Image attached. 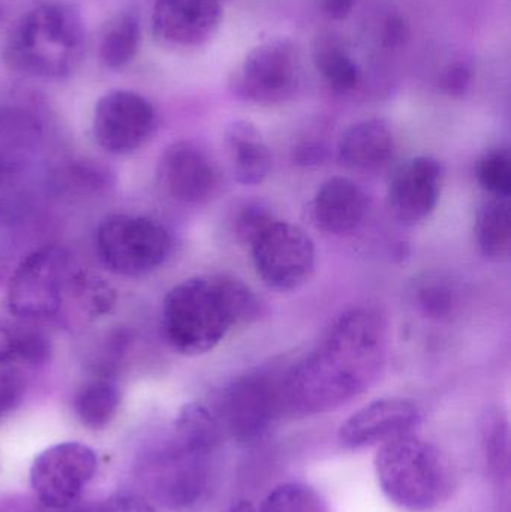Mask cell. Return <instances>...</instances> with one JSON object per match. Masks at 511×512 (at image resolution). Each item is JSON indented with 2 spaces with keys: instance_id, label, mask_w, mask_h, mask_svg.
Wrapping results in <instances>:
<instances>
[{
  "instance_id": "1",
  "label": "cell",
  "mask_w": 511,
  "mask_h": 512,
  "mask_svg": "<svg viewBox=\"0 0 511 512\" xmlns=\"http://www.w3.org/2000/svg\"><path fill=\"white\" fill-rule=\"evenodd\" d=\"M387 348L389 328L380 309L345 310L282 375L284 411L300 417L326 414L362 396L383 373Z\"/></svg>"
},
{
  "instance_id": "2",
  "label": "cell",
  "mask_w": 511,
  "mask_h": 512,
  "mask_svg": "<svg viewBox=\"0 0 511 512\" xmlns=\"http://www.w3.org/2000/svg\"><path fill=\"white\" fill-rule=\"evenodd\" d=\"M263 313L258 295L236 277L204 274L174 286L162 306V330L179 354L215 349L234 327L251 324Z\"/></svg>"
},
{
  "instance_id": "3",
  "label": "cell",
  "mask_w": 511,
  "mask_h": 512,
  "mask_svg": "<svg viewBox=\"0 0 511 512\" xmlns=\"http://www.w3.org/2000/svg\"><path fill=\"white\" fill-rule=\"evenodd\" d=\"M86 30L80 12L63 0H42L15 21L3 57L14 71L59 80L83 60Z\"/></svg>"
},
{
  "instance_id": "4",
  "label": "cell",
  "mask_w": 511,
  "mask_h": 512,
  "mask_svg": "<svg viewBox=\"0 0 511 512\" xmlns=\"http://www.w3.org/2000/svg\"><path fill=\"white\" fill-rule=\"evenodd\" d=\"M374 468L381 492L402 510H434L449 493L450 475L443 454L411 433L381 445Z\"/></svg>"
},
{
  "instance_id": "5",
  "label": "cell",
  "mask_w": 511,
  "mask_h": 512,
  "mask_svg": "<svg viewBox=\"0 0 511 512\" xmlns=\"http://www.w3.org/2000/svg\"><path fill=\"white\" fill-rule=\"evenodd\" d=\"M96 246L113 273L140 277L164 264L170 255L171 239L168 231L153 219L114 215L99 227Z\"/></svg>"
},
{
  "instance_id": "6",
  "label": "cell",
  "mask_w": 511,
  "mask_h": 512,
  "mask_svg": "<svg viewBox=\"0 0 511 512\" xmlns=\"http://www.w3.org/2000/svg\"><path fill=\"white\" fill-rule=\"evenodd\" d=\"M299 84V51L285 38L270 39L249 51L228 81L240 101L264 107L290 101Z\"/></svg>"
},
{
  "instance_id": "7",
  "label": "cell",
  "mask_w": 511,
  "mask_h": 512,
  "mask_svg": "<svg viewBox=\"0 0 511 512\" xmlns=\"http://www.w3.org/2000/svg\"><path fill=\"white\" fill-rule=\"evenodd\" d=\"M282 375L270 370H251L233 379L222 391L215 411L224 430L242 442L263 438L284 412Z\"/></svg>"
},
{
  "instance_id": "8",
  "label": "cell",
  "mask_w": 511,
  "mask_h": 512,
  "mask_svg": "<svg viewBox=\"0 0 511 512\" xmlns=\"http://www.w3.org/2000/svg\"><path fill=\"white\" fill-rule=\"evenodd\" d=\"M255 271L275 291L299 289L317 262L314 240L299 225L276 219L249 246Z\"/></svg>"
},
{
  "instance_id": "9",
  "label": "cell",
  "mask_w": 511,
  "mask_h": 512,
  "mask_svg": "<svg viewBox=\"0 0 511 512\" xmlns=\"http://www.w3.org/2000/svg\"><path fill=\"white\" fill-rule=\"evenodd\" d=\"M68 268V255L57 246H45L24 258L8 283L11 312L24 319L56 315L68 285Z\"/></svg>"
},
{
  "instance_id": "10",
  "label": "cell",
  "mask_w": 511,
  "mask_h": 512,
  "mask_svg": "<svg viewBox=\"0 0 511 512\" xmlns=\"http://www.w3.org/2000/svg\"><path fill=\"white\" fill-rule=\"evenodd\" d=\"M95 451L80 442H62L42 451L30 469L39 501L51 510H66L78 501L95 477Z\"/></svg>"
},
{
  "instance_id": "11",
  "label": "cell",
  "mask_w": 511,
  "mask_h": 512,
  "mask_svg": "<svg viewBox=\"0 0 511 512\" xmlns=\"http://www.w3.org/2000/svg\"><path fill=\"white\" fill-rule=\"evenodd\" d=\"M155 125V108L132 90L105 93L93 111V137L113 155H129L140 149L155 131Z\"/></svg>"
},
{
  "instance_id": "12",
  "label": "cell",
  "mask_w": 511,
  "mask_h": 512,
  "mask_svg": "<svg viewBox=\"0 0 511 512\" xmlns=\"http://www.w3.org/2000/svg\"><path fill=\"white\" fill-rule=\"evenodd\" d=\"M158 176L165 192L185 204L207 203L221 188L218 165L203 147L192 141H179L165 150Z\"/></svg>"
},
{
  "instance_id": "13",
  "label": "cell",
  "mask_w": 511,
  "mask_h": 512,
  "mask_svg": "<svg viewBox=\"0 0 511 512\" xmlns=\"http://www.w3.org/2000/svg\"><path fill=\"white\" fill-rule=\"evenodd\" d=\"M221 0H156L152 32L165 47L191 50L203 47L221 26Z\"/></svg>"
},
{
  "instance_id": "14",
  "label": "cell",
  "mask_w": 511,
  "mask_h": 512,
  "mask_svg": "<svg viewBox=\"0 0 511 512\" xmlns=\"http://www.w3.org/2000/svg\"><path fill=\"white\" fill-rule=\"evenodd\" d=\"M422 421V409L410 399L375 400L354 412L339 429V442L348 450L383 445L410 435Z\"/></svg>"
},
{
  "instance_id": "15",
  "label": "cell",
  "mask_w": 511,
  "mask_h": 512,
  "mask_svg": "<svg viewBox=\"0 0 511 512\" xmlns=\"http://www.w3.org/2000/svg\"><path fill=\"white\" fill-rule=\"evenodd\" d=\"M443 188V167L432 156H416L396 170L389 188V206L401 224H422L437 209Z\"/></svg>"
},
{
  "instance_id": "16",
  "label": "cell",
  "mask_w": 511,
  "mask_h": 512,
  "mask_svg": "<svg viewBox=\"0 0 511 512\" xmlns=\"http://www.w3.org/2000/svg\"><path fill=\"white\" fill-rule=\"evenodd\" d=\"M368 212L365 191L348 177H332L312 200V219L324 233L344 236L359 228Z\"/></svg>"
},
{
  "instance_id": "17",
  "label": "cell",
  "mask_w": 511,
  "mask_h": 512,
  "mask_svg": "<svg viewBox=\"0 0 511 512\" xmlns=\"http://www.w3.org/2000/svg\"><path fill=\"white\" fill-rule=\"evenodd\" d=\"M395 149V134L389 123L381 119L354 123L338 144L342 164L357 171L381 170L389 164Z\"/></svg>"
},
{
  "instance_id": "18",
  "label": "cell",
  "mask_w": 511,
  "mask_h": 512,
  "mask_svg": "<svg viewBox=\"0 0 511 512\" xmlns=\"http://www.w3.org/2000/svg\"><path fill=\"white\" fill-rule=\"evenodd\" d=\"M225 146L237 182L261 185L272 171V153L260 129L248 120H234L225 129Z\"/></svg>"
},
{
  "instance_id": "19",
  "label": "cell",
  "mask_w": 511,
  "mask_h": 512,
  "mask_svg": "<svg viewBox=\"0 0 511 512\" xmlns=\"http://www.w3.org/2000/svg\"><path fill=\"white\" fill-rule=\"evenodd\" d=\"M224 427L216 412L203 402L186 403L177 415L174 444L191 459H203L221 445Z\"/></svg>"
},
{
  "instance_id": "20",
  "label": "cell",
  "mask_w": 511,
  "mask_h": 512,
  "mask_svg": "<svg viewBox=\"0 0 511 512\" xmlns=\"http://www.w3.org/2000/svg\"><path fill=\"white\" fill-rule=\"evenodd\" d=\"M312 60L317 71L335 92H353L362 80L359 65L354 62L344 42L335 33H320L315 38Z\"/></svg>"
},
{
  "instance_id": "21",
  "label": "cell",
  "mask_w": 511,
  "mask_h": 512,
  "mask_svg": "<svg viewBox=\"0 0 511 512\" xmlns=\"http://www.w3.org/2000/svg\"><path fill=\"white\" fill-rule=\"evenodd\" d=\"M141 47V18L135 9L117 12L105 24L99 41V57L108 69L126 68Z\"/></svg>"
},
{
  "instance_id": "22",
  "label": "cell",
  "mask_w": 511,
  "mask_h": 512,
  "mask_svg": "<svg viewBox=\"0 0 511 512\" xmlns=\"http://www.w3.org/2000/svg\"><path fill=\"white\" fill-rule=\"evenodd\" d=\"M74 406L83 426L92 430L104 429L113 421L119 409V388L107 376H96L81 385Z\"/></svg>"
},
{
  "instance_id": "23",
  "label": "cell",
  "mask_w": 511,
  "mask_h": 512,
  "mask_svg": "<svg viewBox=\"0 0 511 512\" xmlns=\"http://www.w3.org/2000/svg\"><path fill=\"white\" fill-rule=\"evenodd\" d=\"M476 240L486 258L501 261L511 251L509 198H492L477 213Z\"/></svg>"
},
{
  "instance_id": "24",
  "label": "cell",
  "mask_w": 511,
  "mask_h": 512,
  "mask_svg": "<svg viewBox=\"0 0 511 512\" xmlns=\"http://www.w3.org/2000/svg\"><path fill=\"white\" fill-rule=\"evenodd\" d=\"M51 343L41 331L0 319V366L42 364L50 358Z\"/></svg>"
},
{
  "instance_id": "25",
  "label": "cell",
  "mask_w": 511,
  "mask_h": 512,
  "mask_svg": "<svg viewBox=\"0 0 511 512\" xmlns=\"http://www.w3.org/2000/svg\"><path fill=\"white\" fill-rule=\"evenodd\" d=\"M257 512H330V508L317 489L300 481H290L273 489Z\"/></svg>"
},
{
  "instance_id": "26",
  "label": "cell",
  "mask_w": 511,
  "mask_h": 512,
  "mask_svg": "<svg viewBox=\"0 0 511 512\" xmlns=\"http://www.w3.org/2000/svg\"><path fill=\"white\" fill-rule=\"evenodd\" d=\"M480 186L494 198L511 194V156L507 149H494L480 159L477 167Z\"/></svg>"
},
{
  "instance_id": "27",
  "label": "cell",
  "mask_w": 511,
  "mask_h": 512,
  "mask_svg": "<svg viewBox=\"0 0 511 512\" xmlns=\"http://www.w3.org/2000/svg\"><path fill=\"white\" fill-rule=\"evenodd\" d=\"M74 285V297L77 298L83 312L90 318H98L110 312L113 307L116 294L113 288L99 277L78 274L72 279Z\"/></svg>"
},
{
  "instance_id": "28",
  "label": "cell",
  "mask_w": 511,
  "mask_h": 512,
  "mask_svg": "<svg viewBox=\"0 0 511 512\" xmlns=\"http://www.w3.org/2000/svg\"><path fill=\"white\" fill-rule=\"evenodd\" d=\"M417 306L429 318L444 319L455 310L456 292L440 279L423 280L416 291Z\"/></svg>"
},
{
  "instance_id": "29",
  "label": "cell",
  "mask_w": 511,
  "mask_h": 512,
  "mask_svg": "<svg viewBox=\"0 0 511 512\" xmlns=\"http://www.w3.org/2000/svg\"><path fill=\"white\" fill-rule=\"evenodd\" d=\"M269 207L261 203H246L239 207L233 219V231L242 245L251 246L252 242L276 221Z\"/></svg>"
},
{
  "instance_id": "30",
  "label": "cell",
  "mask_w": 511,
  "mask_h": 512,
  "mask_svg": "<svg viewBox=\"0 0 511 512\" xmlns=\"http://www.w3.org/2000/svg\"><path fill=\"white\" fill-rule=\"evenodd\" d=\"M26 379L21 372L3 366L0 369V420L11 414L23 402Z\"/></svg>"
},
{
  "instance_id": "31",
  "label": "cell",
  "mask_w": 511,
  "mask_h": 512,
  "mask_svg": "<svg viewBox=\"0 0 511 512\" xmlns=\"http://www.w3.org/2000/svg\"><path fill=\"white\" fill-rule=\"evenodd\" d=\"M474 72L470 63L464 60L450 63L444 68L440 77V87L446 95L453 98L465 96L473 86Z\"/></svg>"
},
{
  "instance_id": "32",
  "label": "cell",
  "mask_w": 511,
  "mask_h": 512,
  "mask_svg": "<svg viewBox=\"0 0 511 512\" xmlns=\"http://www.w3.org/2000/svg\"><path fill=\"white\" fill-rule=\"evenodd\" d=\"M71 512H155V508L138 496H113L104 501L93 502Z\"/></svg>"
},
{
  "instance_id": "33",
  "label": "cell",
  "mask_w": 511,
  "mask_h": 512,
  "mask_svg": "<svg viewBox=\"0 0 511 512\" xmlns=\"http://www.w3.org/2000/svg\"><path fill=\"white\" fill-rule=\"evenodd\" d=\"M410 38V26L404 18L399 15H390L384 21L381 29V44L390 50L404 47Z\"/></svg>"
},
{
  "instance_id": "34",
  "label": "cell",
  "mask_w": 511,
  "mask_h": 512,
  "mask_svg": "<svg viewBox=\"0 0 511 512\" xmlns=\"http://www.w3.org/2000/svg\"><path fill=\"white\" fill-rule=\"evenodd\" d=\"M357 0H323L321 8L332 20H345L353 12Z\"/></svg>"
},
{
  "instance_id": "35",
  "label": "cell",
  "mask_w": 511,
  "mask_h": 512,
  "mask_svg": "<svg viewBox=\"0 0 511 512\" xmlns=\"http://www.w3.org/2000/svg\"><path fill=\"white\" fill-rule=\"evenodd\" d=\"M297 162L302 164H318L324 158V149L318 144H305L297 150Z\"/></svg>"
},
{
  "instance_id": "36",
  "label": "cell",
  "mask_w": 511,
  "mask_h": 512,
  "mask_svg": "<svg viewBox=\"0 0 511 512\" xmlns=\"http://www.w3.org/2000/svg\"><path fill=\"white\" fill-rule=\"evenodd\" d=\"M225 512H255V508L249 501H240L237 504L231 505Z\"/></svg>"
},
{
  "instance_id": "37",
  "label": "cell",
  "mask_w": 511,
  "mask_h": 512,
  "mask_svg": "<svg viewBox=\"0 0 511 512\" xmlns=\"http://www.w3.org/2000/svg\"><path fill=\"white\" fill-rule=\"evenodd\" d=\"M221 2H222V0H221Z\"/></svg>"
}]
</instances>
